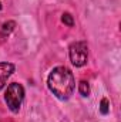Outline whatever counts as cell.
<instances>
[{
    "mask_svg": "<svg viewBox=\"0 0 121 122\" xmlns=\"http://www.w3.org/2000/svg\"><path fill=\"white\" fill-rule=\"evenodd\" d=\"M47 87L59 99H68L76 88L74 75L67 67H56L49 74Z\"/></svg>",
    "mask_w": 121,
    "mask_h": 122,
    "instance_id": "cell-1",
    "label": "cell"
},
{
    "mask_svg": "<svg viewBox=\"0 0 121 122\" xmlns=\"http://www.w3.org/2000/svg\"><path fill=\"white\" fill-rule=\"evenodd\" d=\"M23 99H24V88L22 87V84L13 82L7 87L4 94V101L11 112H19Z\"/></svg>",
    "mask_w": 121,
    "mask_h": 122,
    "instance_id": "cell-2",
    "label": "cell"
},
{
    "mask_svg": "<svg viewBox=\"0 0 121 122\" xmlns=\"http://www.w3.org/2000/svg\"><path fill=\"white\" fill-rule=\"evenodd\" d=\"M70 61L74 67H83L88 58V47L86 41H76L68 47Z\"/></svg>",
    "mask_w": 121,
    "mask_h": 122,
    "instance_id": "cell-3",
    "label": "cell"
},
{
    "mask_svg": "<svg viewBox=\"0 0 121 122\" xmlns=\"http://www.w3.org/2000/svg\"><path fill=\"white\" fill-rule=\"evenodd\" d=\"M14 72V64L11 62H0V90L6 85L9 77Z\"/></svg>",
    "mask_w": 121,
    "mask_h": 122,
    "instance_id": "cell-4",
    "label": "cell"
},
{
    "mask_svg": "<svg viewBox=\"0 0 121 122\" xmlns=\"http://www.w3.org/2000/svg\"><path fill=\"white\" fill-rule=\"evenodd\" d=\"M14 27H16V23L14 21H6V23H3V26H1V31H0V34H1V37H6V36H9L11 31L14 30Z\"/></svg>",
    "mask_w": 121,
    "mask_h": 122,
    "instance_id": "cell-5",
    "label": "cell"
},
{
    "mask_svg": "<svg viewBox=\"0 0 121 122\" xmlns=\"http://www.w3.org/2000/svg\"><path fill=\"white\" fill-rule=\"evenodd\" d=\"M78 92L83 97H88L90 95V85H88L87 81H80V84H78Z\"/></svg>",
    "mask_w": 121,
    "mask_h": 122,
    "instance_id": "cell-6",
    "label": "cell"
},
{
    "mask_svg": "<svg viewBox=\"0 0 121 122\" xmlns=\"http://www.w3.org/2000/svg\"><path fill=\"white\" fill-rule=\"evenodd\" d=\"M61 21H63L66 26H68V27H73V26H74V20H73V16H71L70 13H63Z\"/></svg>",
    "mask_w": 121,
    "mask_h": 122,
    "instance_id": "cell-7",
    "label": "cell"
},
{
    "mask_svg": "<svg viewBox=\"0 0 121 122\" xmlns=\"http://www.w3.org/2000/svg\"><path fill=\"white\" fill-rule=\"evenodd\" d=\"M108 111H110V104H108V99L103 98V99H101V104H100V112H101L103 115H107V114H108Z\"/></svg>",
    "mask_w": 121,
    "mask_h": 122,
    "instance_id": "cell-8",
    "label": "cell"
}]
</instances>
